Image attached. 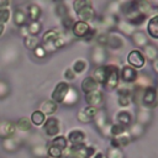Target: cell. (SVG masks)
Returning a JSON list of instances; mask_svg holds the SVG:
<instances>
[{
	"label": "cell",
	"mask_w": 158,
	"mask_h": 158,
	"mask_svg": "<svg viewBox=\"0 0 158 158\" xmlns=\"http://www.w3.org/2000/svg\"><path fill=\"white\" fill-rule=\"evenodd\" d=\"M78 99H79V96H78L77 90L70 86V89H69V91H68V94H67V96H65L63 104L67 105V106H72V105H74V104L78 101Z\"/></svg>",
	"instance_id": "31"
},
{
	"label": "cell",
	"mask_w": 158,
	"mask_h": 158,
	"mask_svg": "<svg viewBox=\"0 0 158 158\" xmlns=\"http://www.w3.org/2000/svg\"><path fill=\"white\" fill-rule=\"evenodd\" d=\"M106 46L110 49H120L123 46V38L115 32H110L107 33V43Z\"/></svg>",
	"instance_id": "12"
},
{
	"label": "cell",
	"mask_w": 158,
	"mask_h": 158,
	"mask_svg": "<svg viewBox=\"0 0 158 158\" xmlns=\"http://www.w3.org/2000/svg\"><path fill=\"white\" fill-rule=\"evenodd\" d=\"M143 56L146 59H149V60H154L158 58V47L152 44V43H148L144 48H143Z\"/></svg>",
	"instance_id": "25"
},
{
	"label": "cell",
	"mask_w": 158,
	"mask_h": 158,
	"mask_svg": "<svg viewBox=\"0 0 158 158\" xmlns=\"http://www.w3.org/2000/svg\"><path fill=\"white\" fill-rule=\"evenodd\" d=\"M126 19H127L126 21H127L130 25H132V26L135 27V26H141V25L147 20V16L143 15V14H141V12L137 10V11H135V12L127 15Z\"/></svg>",
	"instance_id": "17"
},
{
	"label": "cell",
	"mask_w": 158,
	"mask_h": 158,
	"mask_svg": "<svg viewBox=\"0 0 158 158\" xmlns=\"http://www.w3.org/2000/svg\"><path fill=\"white\" fill-rule=\"evenodd\" d=\"M10 19V10L6 9H0V23H6Z\"/></svg>",
	"instance_id": "48"
},
{
	"label": "cell",
	"mask_w": 158,
	"mask_h": 158,
	"mask_svg": "<svg viewBox=\"0 0 158 158\" xmlns=\"http://www.w3.org/2000/svg\"><path fill=\"white\" fill-rule=\"evenodd\" d=\"M67 141H69L72 143V146H77V144H84L85 141V133L80 130H73L68 133Z\"/></svg>",
	"instance_id": "14"
},
{
	"label": "cell",
	"mask_w": 158,
	"mask_h": 158,
	"mask_svg": "<svg viewBox=\"0 0 158 158\" xmlns=\"http://www.w3.org/2000/svg\"><path fill=\"white\" fill-rule=\"evenodd\" d=\"M62 32H59L58 30H48L42 35V44H49V43H54L56 40L59 37Z\"/></svg>",
	"instance_id": "23"
},
{
	"label": "cell",
	"mask_w": 158,
	"mask_h": 158,
	"mask_svg": "<svg viewBox=\"0 0 158 158\" xmlns=\"http://www.w3.org/2000/svg\"><path fill=\"white\" fill-rule=\"evenodd\" d=\"M95 36H96V31H95V28H91V30L85 35V37H84L83 40L86 41V42H90V41H93V40L95 38Z\"/></svg>",
	"instance_id": "54"
},
{
	"label": "cell",
	"mask_w": 158,
	"mask_h": 158,
	"mask_svg": "<svg viewBox=\"0 0 158 158\" xmlns=\"http://www.w3.org/2000/svg\"><path fill=\"white\" fill-rule=\"evenodd\" d=\"M77 16H78V21H83V22H91L94 21L95 19V11L93 9V6H86V7H83L81 10H79L78 12H75Z\"/></svg>",
	"instance_id": "11"
},
{
	"label": "cell",
	"mask_w": 158,
	"mask_h": 158,
	"mask_svg": "<svg viewBox=\"0 0 158 158\" xmlns=\"http://www.w3.org/2000/svg\"><path fill=\"white\" fill-rule=\"evenodd\" d=\"M23 43H25V47L27 49H35L37 46H40V40L37 38V36H31L28 35L27 37H25L23 40Z\"/></svg>",
	"instance_id": "37"
},
{
	"label": "cell",
	"mask_w": 158,
	"mask_h": 158,
	"mask_svg": "<svg viewBox=\"0 0 158 158\" xmlns=\"http://www.w3.org/2000/svg\"><path fill=\"white\" fill-rule=\"evenodd\" d=\"M15 126H16L17 130H20V131H22V132H27V131L31 130L32 123H31L30 118H27V117H21V118L17 120V122L15 123Z\"/></svg>",
	"instance_id": "33"
},
{
	"label": "cell",
	"mask_w": 158,
	"mask_h": 158,
	"mask_svg": "<svg viewBox=\"0 0 158 158\" xmlns=\"http://www.w3.org/2000/svg\"><path fill=\"white\" fill-rule=\"evenodd\" d=\"M74 22H75V21L73 20V17H72V16H67V17L62 19V26H63V28H64L65 31L72 30V27H73Z\"/></svg>",
	"instance_id": "46"
},
{
	"label": "cell",
	"mask_w": 158,
	"mask_h": 158,
	"mask_svg": "<svg viewBox=\"0 0 158 158\" xmlns=\"http://www.w3.org/2000/svg\"><path fill=\"white\" fill-rule=\"evenodd\" d=\"M86 6H93V2L90 0H75L73 2V9L75 12H78L79 10H81L83 7H86Z\"/></svg>",
	"instance_id": "42"
},
{
	"label": "cell",
	"mask_w": 158,
	"mask_h": 158,
	"mask_svg": "<svg viewBox=\"0 0 158 158\" xmlns=\"http://www.w3.org/2000/svg\"><path fill=\"white\" fill-rule=\"evenodd\" d=\"M27 19H28V17H27L26 11H23L22 9H16V10H15L14 16H12V21H14V23H15L16 26H19V27L25 26L26 22H27Z\"/></svg>",
	"instance_id": "20"
},
{
	"label": "cell",
	"mask_w": 158,
	"mask_h": 158,
	"mask_svg": "<svg viewBox=\"0 0 158 158\" xmlns=\"http://www.w3.org/2000/svg\"><path fill=\"white\" fill-rule=\"evenodd\" d=\"M15 131H16L15 122H12L10 120H1L0 121V138L1 139H6L9 137H12L15 135Z\"/></svg>",
	"instance_id": "7"
},
{
	"label": "cell",
	"mask_w": 158,
	"mask_h": 158,
	"mask_svg": "<svg viewBox=\"0 0 158 158\" xmlns=\"http://www.w3.org/2000/svg\"><path fill=\"white\" fill-rule=\"evenodd\" d=\"M127 63H128L130 67H132L137 70V69H141V68L144 67L146 58H144L143 53L139 49H132L127 54Z\"/></svg>",
	"instance_id": "3"
},
{
	"label": "cell",
	"mask_w": 158,
	"mask_h": 158,
	"mask_svg": "<svg viewBox=\"0 0 158 158\" xmlns=\"http://www.w3.org/2000/svg\"><path fill=\"white\" fill-rule=\"evenodd\" d=\"M131 142V137L128 133H123L118 137H111L110 139V144L112 148H121V147H125L127 146L128 143Z\"/></svg>",
	"instance_id": "18"
},
{
	"label": "cell",
	"mask_w": 158,
	"mask_h": 158,
	"mask_svg": "<svg viewBox=\"0 0 158 158\" xmlns=\"http://www.w3.org/2000/svg\"><path fill=\"white\" fill-rule=\"evenodd\" d=\"M156 90H157V104H158V86L156 88Z\"/></svg>",
	"instance_id": "60"
},
{
	"label": "cell",
	"mask_w": 158,
	"mask_h": 158,
	"mask_svg": "<svg viewBox=\"0 0 158 158\" xmlns=\"http://www.w3.org/2000/svg\"><path fill=\"white\" fill-rule=\"evenodd\" d=\"M26 14H27V17L31 21H38V19L42 15V10L37 4H30L27 6V12Z\"/></svg>",
	"instance_id": "22"
},
{
	"label": "cell",
	"mask_w": 158,
	"mask_h": 158,
	"mask_svg": "<svg viewBox=\"0 0 158 158\" xmlns=\"http://www.w3.org/2000/svg\"><path fill=\"white\" fill-rule=\"evenodd\" d=\"M141 102L143 104L144 107L147 109H152L154 106H157V90L154 86L149 85L147 86L144 90H143V94H142V99H141Z\"/></svg>",
	"instance_id": "4"
},
{
	"label": "cell",
	"mask_w": 158,
	"mask_h": 158,
	"mask_svg": "<svg viewBox=\"0 0 158 158\" xmlns=\"http://www.w3.org/2000/svg\"><path fill=\"white\" fill-rule=\"evenodd\" d=\"M107 65H99V67H95V69L93 70V75L91 78L98 83V84H102L105 83L106 80V77H107Z\"/></svg>",
	"instance_id": "13"
},
{
	"label": "cell",
	"mask_w": 158,
	"mask_h": 158,
	"mask_svg": "<svg viewBox=\"0 0 158 158\" xmlns=\"http://www.w3.org/2000/svg\"><path fill=\"white\" fill-rule=\"evenodd\" d=\"M91 158H105V157H104V154H102L101 152H95Z\"/></svg>",
	"instance_id": "58"
},
{
	"label": "cell",
	"mask_w": 158,
	"mask_h": 158,
	"mask_svg": "<svg viewBox=\"0 0 158 158\" xmlns=\"http://www.w3.org/2000/svg\"><path fill=\"white\" fill-rule=\"evenodd\" d=\"M137 10H138L141 14L146 15L147 17H148V15H151L152 12H154L153 5H152L149 1H146V0H142V1H138V2H137Z\"/></svg>",
	"instance_id": "27"
},
{
	"label": "cell",
	"mask_w": 158,
	"mask_h": 158,
	"mask_svg": "<svg viewBox=\"0 0 158 158\" xmlns=\"http://www.w3.org/2000/svg\"><path fill=\"white\" fill-rule=\"evenodd\" d=\"M56 14L60 17V19H64L67 16H69V11H68V7L64 2H58L56 5Z\"/></svg>",
	"instance_id": "41"
},
{
	"label": "cell",
	"mask_w": 158,
	"mask_h": 158,
	"mask_svg": "<svg viewBox=\"0 0 158 158\" xmlns=\"http://www.w3.org/2000/svg\"><path fill=\"white\" fill-rule=\"evenodd\" d=\"M69 89H70V85L67 81H59L54 86V89H53V91L51 94V100L54 101L57 105L58 104H63Z\"/></svg>",
	"instance_id": "2"
},
{
	"label": "cell",
	"mask_w": 158,
	"mask_h": 158,
	"mask_svg": "<svg viewBox=\"0 0 158 158\" xmlns=\"http://www.w3.org/2000/svg\"><path fill=\"white\" fill-rule=\"evenodd\" d=\"M152 69L154 70V73H157V74H158V58H157V59H154V60L152 62Z\"/></svg>",
	"instance_id": "57"
},
{
	"label": "cell",
	"mask_w": 158,
	"mask_h": 158,
	"mask_svg": "<svg viewBox=\"0 0 158 158\" xmlns=\"http://www.w3.org/2000/svg\"><path fill=\"white\" fill-rule=\"evenodd\" d=\"M147 32L152 38L158 40V15H153L148 20V22H147Z\"/></svg>",
	"instance_id": "19"
},
{
	"label": "cell",
	"mask_w": 158,
	"mask_h": 158,
	"mask_svg": "<svg viewBox=\"0 0 158 158\" xmlns=\"http://www.w3.org/2000/svg\"><path fill=\"white\" fill-rule=\"evenodd\" d=\"M77 118H78V121L81 122V123H89V122H91V118H90L89 116H86V115L84 114L83 110L78 111V114H77Z\"/></svg>",
	"instance_id": "51"
},
{
	"label": "cell",
	"mask_w": 158,
	"mask_h": 158,
	"mask_svg": "<svg viewBox=\"0 0 158 158\" xmlns=\"http://www.w3.org/2000/svg\"><path fill=\"white\" fill-rule=\"evenodd\" d=\"M90 30H91V27H90L89 23L83 22V21H75L70 31H72V33H73L74 37H77V38H84L85 35Z\"/></svg>",
	"instance_id": "10"
},
{
	"label": "cell",
	"mask_w": 158,
	"mask_h": 158,
	"mask_svg": "<svg viewBox=\"0 0 158 158\" xmlns=\"http://www.w3.org/2000/svg\"><path fill=\"white\" fill-rule=\"evenodd\" d=\"M4 30H5V26H4V23H0V36L4 33Z\"/></svg>",
	"instance_id": "59"
},
{
	"label": "cell",
	"mask_w": 158,
	"mask_h": 158,
	"mask_svg": "<svg viewBox=\"0 0 158 158\" xmlns=\"http://www.w3.org/2000/svg\"><path fill=\"white\" fill-rule=\"evenodd\" d=\"M106 158H123V153L120 148H112L110 147L106 153Z\"/></svg>",
	"instance_id": "43"
},
{
	"label": "cell",
	"mask_w": 158,
	"mask_h": 158,
	"mask_svg": "<svg viewBox=\"0 0 158 158\" xmlns=\"http://www.w3.org/2000/svg\"><path fill=\"white\" fill-rule=\"evenodd\" d=\"M126 131H127L126 127L122 126V125H120V123H117V122L112 123V125L110 126V128H109V132H110L111 137H118V136L126 133Z\"/></svg>",
	"instance_id": "34"
},
{
	"label": "cell",
	"mask_w": 158,
	"mask_h": 158,
	"mask_svg": "<svg viewBox=\"0 0 158 158\" xmlns=\"http://www.w3.org/2000/svg\"><path fill=\"white\" fill-rule=\"evenodd\" d=\"M117 102H118V105L121 107H126V106H128L131 104V98H128V96H118Z\"/></svg>",
	"instance_id": "53"
},
{
	"label": "cell",
	"mask_w": 158,
	"mask_h": 158,
	"mask_svg": "<svg viewBox=\"0 0 158 158\" xmlns=\"http://www.w3.org/2000/svg\"><path fill=\"white\" fill-rule=\"evenodd\" d=\"M49 144H52V146H54V147H58V148H60L62 151H65V149H67V146H68V141H67V137H64V136H56V137L51 141Z\"/></svg>",
	"instance_id": "35"
},
{
	"label": "cell",
	"mask_w": 158,
	"mask_h": 158,
	"mask_svg": "<svg viewBox=\"0 0 158 158\" xmlns=\"http://www.w3.org/2000/svg\"><path fill=\"white\" fill-rule=\"evenodd\" d=\"M86 67H88V63H86L84 59H77V60L74 62L72 69L74 70L75 74H81L83 72H85Z\"/></svg>",
	"instance_id": "39"
},
{
	"label": "cell",
	"mask_w": 158,
	"mask_h": 158,
	"mask_svg": "<svg viewBox=\"0 0 158 158\" xmlns=\"http://www.w3.org/2000/svg\"><path fill=\"white\" fill-rule=\"evenodd\" d=\"M80 89H81V91H83L84 94H89V93H91V91L98 90V89H99V84H98V83L91 78V75H90V77H86V78L83 79L81 85H80Z\"/></svg>",
	"instance_id": "15"
},
{
	"label": "cell",
	"mask_w": 158,
	"mask_h": 158,
	"mask_svg": "<svg viewBox=\"0 0 158 158\" xmlns=\"http://www.w3.org/2000/svg\"><path fill=\"white\" fill-rule=\"evenodd\" d=\"M116 120H117V123H120V125H122V126H130L131 123H132V116H131V114L128 112V111H126V110H122V111H118L117 114H116Z\"/></svg>",
	"instance_id": "24"
},
{
	"label": "cell",
	"mask_w": 158,
	"mask_h": 158,
	"mask_svg": "<svg viewBox=\"0 0 158 158\" xmlns=\"http://www.w3.org/2000/svg\"><path fill=\"white\" fill-rule=\"evenodd\" d=\"M20 33H21V36L25 38V37H27L30 33H28V30H27V26H22V27H20Z\"/></svg>",
	"instance_id": "55"
},
{
	"label": "cell",
	"mask_w": 158,
	"mask_h": 158,
	"mask_svg": "<svg viewBox=\"0 0 158 158\" xmlns=\"http://www.w3.org/2000/svg\"><path fill=\"white\" fill-rule=\"evenodd\" d=\"M116 27L120 32L125 33V35H128V36H132V33L135 32V27L132 25H130L126 20H118L117 23H116Z\"/></svg>",
	"instance_id": "28"
},
{
	"label": "cell",
	"mask_w": 158,
	"mask_h": 158,
	"mask_svg": "<svg viewBox=\"0 0 158 158\" xmlns=\"http://www.w3.org/2000/svg\"><path fill=\"white\" fill-rule=\"evenodd\" d=\"M27 30L31 36H37L42 30V23L40 21H31L27 25Z\"/></svg>",
	"instance_id": "38"
},
{
	"label": "cell",
	"mask_w": 158,
	"mask_h": 158,
	"mask_svg": "<svg viewBox=\"0 0 158 158\" xmlns=\"http://www.w3.org/2000/svg\"><path fill=\"white\" fill-rule=\"evenodd\" d=\"M47 156L49 158H62L63 157V151L58 147H54V146L49 144L48 148H47Z\"/></svg>",
	"instance_id": "40"
},
{
	"label": "cell",
	"mask_w": 158,
	"mask_h": 158,
	"mask_svg": "<svg viewBox=\"0 0 158 158\" xmlns=\"http://www.w3.org/2000/svg\"><path fill=\"white\" fill-rule=\"evenodd\" d=\"M2 147L7 152H14V151H16L19 148V141L14 136L12 137H9L6 139H2Z\"/></svg>",
	"instance_id": "30"
},
{
	"label": "cell",
	"mask_w": 158,
	"mask_h": 158,
	"mask_svg": "<svg viewBox=\"0 0 158 158\" xmlns=\"http://www.w3.org/2000/svg\"><path fill=\"white\" fill-rule=\"evenodd\" d=\"M75 73H74V70L72 69V68H67L65 70H64V79H67V80H69V81H72V80H74L75 79Z\"/></svg>",
	"instance_id": "52"
},
{
	"label": "cell",
	"mask_w": 158,
	"mask_h": 158,
	"mask_svg": "<svg viewBox=\"0 0 158 158\" xmlns=\"http://www.w3.org/2000/svg\"><path fill=\"white\" fill-rule=\"evenodd\" d=\"M10 93V88H9V84L0 79V99H5Z\"/></svg>",
	"instance_id": "44"
},
{
	"label": "cell",
	"mask_w": 158,
	"mask_h": 158,
	"mask_svg": "<svg viewBox=\"0 0 158 158\" xmlns=\"http://www.w3.org/2000/svg\"><path fill=\"white\" fill-rule=\"evenodd\" d=\"M131 38H132L133 44H135L136 47H138V48H144V47L148 44V38H147L146 33L142 32V31H135V32L132 33Z\"/></svg>",
	"instance_id": "16"
},
{
	"label": "cell",
	"mask_w": 158,
	"mask_h": 158,
	"mask_svg": "<svg viewBox=\"0 0 158 158\" xmlns=\"http://www.w3.org/2000/svg\"><path fill=\"white\" fill-rule=\"evenodd\" d=\"M149 120H151V111H149V109H147V107L139 109L138 112H137V123L144 126L146 123L149 122Z\"/></svg>",
	"instance_id": "26"
},
{
	"label": "cell",
	"mask_w": 158,
	"mask_h": 158,
	"mask_svg": "<svg viewBox=\"0 0 158 158\" xmlns=\"http://www.w3.org/2000/svg\"><path fill=\"white\" fill-rule=\"evenodd\" d=\"M143 127H144V126H142V125H139V123L132 125V126L130 127V130H128L130 137H131V138H138L139 136H142L143 132H144V128H143Z\"/></svg>",
	"instance_id": "36"
},
{
	"label": "cell",
	"mask_w": 158,
	"mask_h": 158,
	"mask_svg": "<svg viewBox=\"0 0 158 158\" xmlns=\"http://www.w3.org/2000/svg\"><path fill=\"white\" fill-rule=\"evenodd\" d=\"M85 102L88 105H90V106H94V107L99 109V106H101L104 104V94H102V91H100L98 89L95 91L85 94Z\"/></svg>",
	"instance_id": "9"
},
{
	"label": "cell",
	"mask_w": 158,
	"mask_h": 158,
	"mask_svg": "<svg viewBox=\"0 0 158 158\" xmlns=\"http://www.w3.org/2000/svg\"><path fill=\"white\" fill-rule=\"evenodd\" d=\"M83 111H84V114L86 115V116H89L91 120L95 117V115L98 114V111H99V109L98 107H94V106H90V105H86L85 107H83L81 109Z\"/></svg>",
	"instance_id": "45"
},
{
	"label": "cell",
	"mask_w": 158,
	"mask_h": 158,
	"mask_svg": "<svg viewBox=\"0 0 158 158\" xmlns=\"http://www.w3.org/2000/svg\"><path fill=\"white\" fill-rule=\"evenodd\" d=\"M33 53H35V57L36 58H38V59H42V58H44L46 57V54H47V52L44 51V48L40 44V46H37L35 49H33Z\"/></svg>",
	"instance_id": "49"
},
{
	"label": "cell",
	"mask_w": 158,
	"mask_h": 158,
	"mask_svg": "<svg viewBox=\"0 0 158 158\" xmlns=\"http://www.w3.org/2000/svg\"><path fill=\"white\" fill-rule=\"evenodd\" d=\"M117 94H118V96H128V98H131L132 89L127 88V86H120L118 90H117Z\"/></svg>",
	"instance_id": "50"
},
{
	"label": "cell",
	"mask_w": 158,
	"mask_h": 158,
	"mask_svg": "<svg viewBox=\"0 0 158 158\" xmlns=\"http://www.w3.org/2000/svg\"><path fill=\"white\" fill-rule=\"evenodd\" d=\"M10 5L9 0H0V9H6Z\"/></svg>",
	"instance_id": "56"
},
{
	"label": "cell",
	"mask_w": 158,
	"mask_h": 158,
	"mask_svg": "<svg viewBox=\"0 0 158 158\" xmlns=\"http://www.w3.org/2000/svg\"><path fill=\"white\" fill-rule=\"evenodd\" d=\"M137 77H138V72L135 68L130 67L128 64L127 65H123L120 69V80H122L126 84L135 83L137 80Z\"/></svg>",
	"instance_id": "6"
},
{
	"label": "cell",
	"mask_w": 158,
	"mask_h": 158,
	"mask_svg": "<svg viewBox=\"0 0 158 158\" xmlns=\"http://www.w3.org/2000/svg\"><path fill=\"white\" fill-rule=\"evenodd\" d=\"M94 121H95V123H96V126L101 130V131H104V128L106 127V125H107V117H106V112L104 111V110H99L98 111V114L95 115V117L93 118Z\"/></svg>",
	"instance_id": "29"
},
{
	"label": "cell",
	"mask_w": 158,
	"mask_h": 158,
	"mask_svg": "<svg viewBox=\"0 0 158 158\" xmlns=\"http://www.w3.org/2000/svg\"><path fill=\"white\" fill-rule=\"evenodd\" d=\"M107 69L109 72H107V77L104 83V86L107 90H115L120 84V70L115 64H109Z\"/></svg>",
	"instance_id": "1"
},
{
	"label": "cell",
	"mask_w": 158,
	"mask_h": 158,
	"mask_svg": "<svg viewBox=\"0 0 158 158\" xmlns=\"http://www.w3.org/2000/svg\"><path fill=\"white\" fill-rule=\"evenodd\" d=\"M33 154L38 158H42L44 156H47V149L43 147V146H37V147H33Z\"/></svg>",
	"instance_id": "47"
},
{
	"label": "cell",
	"mask_w": 158,
	"mask_h": 158,
	"mask_svg": "<svg viewBox=\"0 0 158 158\" xmlns=\"http://www.w3.org/2000/svg\"><path fill=\"white\" fill-rule=\"evenodd\" d=\"M30 121H31V123L35 125V126H41V125L44 123V121H46V116H44L40 110H36V111H33V112L31 114V118H30Z\"/></svg>",
	"instance_id": "32"
},
{
	"label": "cell",
	"mask_w": 158,
	"mask_h": 158,
	"mask_svg": "<svg viewBox=\"0 0 158 158\" xmlns=\"http://www.w3.org/2000/svg\"><path fill=\"white\" fill-rule=\"evenodd\" d=\"M90 58H91V62H93L94 64H96V67L102 65V63H104V62L106 60V58H107V52H106V49H105L104 47L96 46V47L93 48Z\"/></svg>",
	"instance_id": "8"
},
{
	"label": "cell",
	"mask_w": 158,
	"mask_h": 158,
	"mask_svg": "<svg viewBox=\"0 0 158 158\" xmlns=\"http://www.w3.org/2000/svg\"><path fill=\"white\" fill-rule=\"evenodd\" d=\"M43 131L46 132L47 136L49 137H56L58 136L59 131H60V123L59 120L56 117H49L46 118L44 123H43Z\"/></svg>",
	"instance_id": "5"
},
{
	"label": "cell",
	"mask_w": 158,
	"mask_h": 158,
	"mask_svg": "<svg viewBox=\"0 0 158 158\" xmlns=\"http://www.w3.org/2000/svg\"><path fill=\"white\" fill-rule=\"evenodd\" d=\"M58 109V105L52 101V100H46L41 104V107H40V111L46 116V115H53Z\"/></svg>",
	"instance_id": "21"
}]
</instances>
